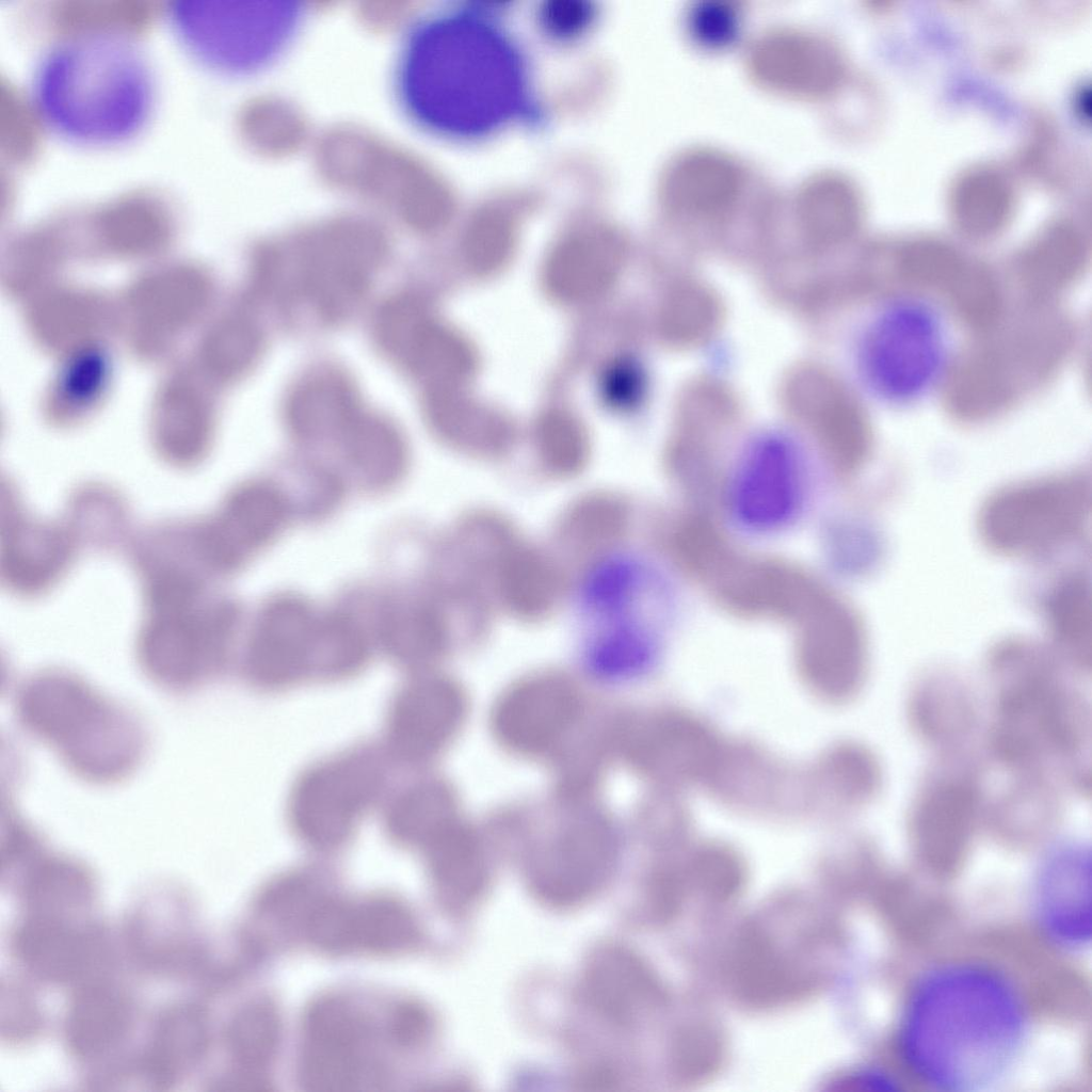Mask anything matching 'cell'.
<instances>
[{
    "label": "cell",
    "mask_w": 1092,
    "mask_h": 1092,
    "mask_svg": "<svg viewBox=\"0 0 1092 1092\" xmlns=\"http://www.w3.org/2000/svg\"><path fill=\"white\" fill-rule=\"evenodd\" d=\"M398 109L443 136L498 127L523 97V74L505 42L455 13H429L403 32L391 67Z\"/></svg>",
    "instance_id": "6da1fadb"
},
{
    "label": "cell",
    "mask_w": 1092,
    "mask_h": 1092,
    "mask_svg": "<svg viewBox=\"0 0 1092 1092\" xmlns=\"http://www.w3.org/2000/svg\"><path fill=\"white\" fill-rule=\"evenodd\" d=\"M1026 1013L1013 985L977 964L937 968L914 989L902 1016V1057L938 1089H981L1007 1072L1026 1033Z\"/></svg>",
    "instance_id": "7a4b0ae2"
},
{
    "label": "cell",
    "mask_w": 1092,
    "mask_h": 1092,
    "mask_svg": "<svg viewBox=\"0 0 1092 1092\" xmlns=\"http://www.w3.org/2000/svg\"><path fill=\"white\" fill-rule=\"evenodd\" d=\"M1057 655L1008 639L990 652L991 716L985 744L1007 773L1044 772L1067 790L1091 792V706Z\"/></svg>",
    "instance_id": "3957f363"
},
{
    "label": "cell",
    "mask_w": 1092,
    "mask_h": 1092,
    "mask_svg": "<svg viewBox=\"0 0 1092 1092\" xmlns=\"http://www.w3.org/2000/svg\"><path fill=\"white\" fill-rule=\"evenodd\" d=\"M35 110L57 134L85 146L136 136L148 122L156 85L148 59L128 34L91 29L54 43L32 78Z\"/></svg>",
    "instance_id": "277c9868"
},
{
    "label": "cell",
    "mask_w": 1092,
    "mask_h": 1092,
    "mask_svg": "<svg viewBox=\"0 0 1092 1092\" xmlns=\"http://www.w3.org/2000/svg\"><path fill=\"white\" fill-rule=\"evenodd\" d=\"M14 711L28 735L91 785L128 780L147 754L148 734L135 711L65 669L28 676L15 692Z\"/></svg>",
    "instance_id": "5b68a950"
},
{
    "label": "cell",
    "mask_w": 1092,
    "mask_h": 1092,
    "mask_svg": "<svg viewBox=\"0 0 1092 1092\" xmlns=\"http://www.w3.org/2000/svg\"><path fill=\"white\" fill-rule=\"evenodd\" d=\"M791 897L742 922L726 943L720 975L729 996L752 1010L790 1007L828 987V912Z\"/></svg>",
    "instance_id": "8992f818"
},
{
    "label": "cell",
    "mask_w": 1092,
    "mask_h": 1092,
    "mask_svg": "<svg viewBox=\"0 0 1092 1092\" xmlns=\"http://www.w3.org/2000/svg\"><path fill=\"white\" fill-rule=\"evenodd\" d=\"M953 325L936 303L912 292L881 299L854 340L858 379L881 405L903 410L931 397L956 355Z\"/></svg>",
    "instance_id": "52a82bcc"
},
{
    "label": "cell",
    "mask_w": 1092,
    "mask_h": 1092,
    "mask_svg": "<svg viewBox=\"0 0 1092 1092\" xmlns=\"http://www.w3.org/2000/svg\"><path fill=\"white\" fill-rule=\"evenodd\" d=\"M183 572L163 567L151 575L136 641L144 675L174 693L198 690L218 675L236 623L231 605L204 599L199 580Z\"/></svg>",
    "instance_id": "ba28073f"
},
{
    "label": "cell",
    "mask_w": 1092,
    "mask_h": 1092,
    "mask_svg": "<svg viewBox=\"0 0 1092 1092\" xmlns=\"http://www.w3.org/2000/svg\"><path fill=\"white\" fill-rule=\"evenodd\" d=\"M304 16L295 1L174 0L167 7L171 28L189 54L228 75L270 66L292 44Z\"/></svg>",
    "instance_id": "9c48e42d"
},
{
    "label": "cell",
    "mask_w": 1092,
    "mask_h": 1092,
    "mask_svg": "<svg viewBox=\"0 0 1092 1092\" xmlns=\"http://www.w3.org/2000/svg\"><path fill=\"white\" fill-rule=\"evenodd\" d=\"M1091 508L1090 482L1063 473L1015 483L983 504L979 530L985 544L1012 557H1033L1071 541Z\"/></svg>",
    "instance_id": "30bf717a"
},
{
    "label": "cell",
    "mask_w": 1092,
    "mask_h": 1092,
    "mask_svg": "<svg viewBox=\"0 0 1092 1092\" xmlns=\"http://www.w3.org/2000/svg\"><path fill=\"white\" fill-rule=\"evenodd\" d=\"M984 769L968 750L936 755L912 798L906 829L915 848L935 863H951L982 828Z\"/></svg>",
    "instance_id": "8fae6325"
},
{
    "label": "cell",
    "mask_w": 1092,
    "mask_h": 1092,
    "mask_svg": "<svg viewBox=\"0 0 1092 1092\" xmlns=\"http://www.w3.org/2000/svg\"><path fill=\"white\" fill-rule=\"evenodd\" d=\"M614 742L624 760L662 789L706 784L725 741L703 719L679 709H655L619 721Z\"/></svg>",
    "instance_id": "7c38bea8"
},
{
    "label": "cell",
    "mask_w": 1092,
    "mask_h": 1092,
    "mask_svg": "<svg viewBox=\"0 0 1092 1092\" xmlns=\"http://www.w3.org/2000/svg\"><path fill=\"white\" fill-rule=\"evenodd\" d=\"M617 839L604 814L578 806L529 862V885L546 905L568 909L595 897L610 880Z\"/></svg>",
    "instance_id": "4fadbf2b"
},
{
    "label": "cell",
    "mask_w": 1092,
    "mask_h": 1092,
    "mask_svg": "<svg viewBox=\"0 0 1092 1092\" xmlns=\"http://www.w3.org/2000/svg\"><path fill=\"white\" fill-rule=\"evenodd\" d=\"M801 447L784 432L753 437L737 463L729 502L736 519L755 531L780 529L800 511L805 494Z\"/></svg>",
    "instance_id": "5bb4252c"
},
{
    "label": "cell",
    "mask_w": 1092,
    "mask_h": 1092,
    "mask_svg": "<svg viewBox=\"0 0 1092 1092\" xmlns=\"http://www.w3.org/2000/svg\"><path fill=\"white\" fill-rule=\"evenodd\" d=\"M380 781L373 760L357 755L312 768L291 797L290 816L296 833L316 848L340 846L353 832Z\"/></svg>",
    "instance_id": "9a60e30c"
},
{
    "label": "cell",
    "mask_w": 1092,
    "mask_h": 1092,
    "mask_svg": "<svg viewBox=\"0 0 1092 1092\" xmlns=\"http://www.w3.org/2000/svg\"><path fill=\"white\" fill-rule=\"evenodd\" d=\"M583 713V702L569 677L539 673L511 687L494 712L496 736L523 755L548 756L563 751L565 739Z\"/></svg>",
    "instance_id": "2e32d148"
},
{
    "label": "cell",
    "mask_w": 1092,
    "mask_h": 1092,
    "mask_svg": "<svg viewBox=\"0 0 1092 1092\" xmlns=\"http://www.w3.org/2000/svg\"><path fill=\"white\" fill-rule=\"evenodd\" d=\"M746 67L760 85L782 94L820 98L841 83L845 61L828 35L802 27H775L758 34L746 51Z\"/></svg>",
    "instance_id": "e0dca14e"
},
{
    "label": "cell",
    "mask_w": 1092,
    "mask_h": 1092,
    "mask_svg": "<svg viewBox=\"0 0 1092 1092\" xmlns=\"http://www.w3.org/2000/svg\"><path fill=\"white\" fill-rule=\"evenodd\" d=\"M305 931L312 945L332 953H400L420 938L413 914L387 896L321 902L308 913Z\"/></svg>",
    "instance_id": "ac0fdd59"
},
{
    "label": "cell",
    "mask_w": 1092,
    "mask_h": 1092,
    "mask_svg": "<svg viewBox=\"0 0 1092 1092\" xmlns=\"http://www.w3.org/2000/svg\"><path fill=\"white\" fill-rule=\"evenodd\" d=\"M322 619L303 599L282 596L261 611L246 652L250 676L262 686L320 675Z\"/></svg>",
    "instance_id": "d6986e66"
},
{
    "label": "cell",
    "mask_w": 1092,
    "mask_h": 1092,
    "mask_svg": "<svg viewBox=\"0 0 1092 1092\" xmlns=\"http://www.w3.org/2000/svg\"><path fill=\"white\" fill-rule=\"evenodd\" d=\"M288 514L279 488L264 481L246 482L195 530V549L209 566L234 571L277 536Z\"/></svg>",
    "instance_id": "ffe728a7"
},
{
    "label": "cell",
    "mask_w": 1092,
    "mask_h": 1092,
    "mask_svg": "<svg viewBox=\"0 0 1092 1092\" xmlns=\"http://www.w3.org/2000/svg\"><path fill=\"white\" fill-rule=\"evenodd\" d=\"M706 786L725 804L748 813L805 810L803 769L750 743L725 742Z\"/></svg>",
    "instance_id": "44dd1931"
},
{
    "label": "cell",
    "mask_w": 1092,
    "mask_h": 1092,
    "mask_svg": "<svg viewBox=\"0 0 1092 1092\" xmlns=\"http://www.w3.org/2000/svg\"><path fill=\"white\" fill-rule=\"evenodd\" d=\"M466 713V697L453 680L425 676L407 685L390 709L387 739L401 760L420 762L440 752Z\"/></svg>",
    "instance_id": "7402d4cb"
},
{
    "label": "cell",
    "mask_w": 1092,
    "mask_h": 1092,
    "mask_svg": "<svg viewBox=\"0 0 1092 1092\" xmlns=\"http://www.w3.org/2000/svg\"><path fill=\"white\" fill-rule=\"evenodd\" d=\"M743 164L720 148L693 146L676 155L660 184L665 207L684 218L716 220L730 213L746 184Z\"/></svg>",
    "instance_id": "603a6c76"
},
{
    "label": "cell",
    "mask_w": 1092,
    "mask_h": 1092,
    "mask_svg": "<svg viewBox=\"0 0 1092 1092\" xmlns=\"http://www.w3.org/2000/svg\"><path fill=\"white\" fill-rule=\"evenodd\" d=\"M587 1002L619 1024H633L660 1011L667 990L654 969L632 950L614 943L595 948L581 978Z\"/></svg>",
    "instance_id": "cb8c5ba5"
},
{
    "label": "cell",
    "mask_w": 1092,
    "mask_h": 1092,
    "mask_svg": "<svg viewBox=\"0 0 1092 1092\" xmlns=\"http://www.w3.org/2000/svg\"><path fill=\"white\" fill-rule=\"evenodd\" d=\"M905 710L914 736L935 755L967 751L980 724L970 682L947 670L921 674L910 687Z\"/></svg>",
    "instance_id": "d4e9b609"
},
{
    "label": "cell",
    "mask_w": 1092,
    "mask_h": 1092,
    "mask_svg": "<svg viewBox=\"0 0 1092 1092\" xmlns=\"http://www.w3.org/2000/svg\"><path fill=\"white\" fill-rule=\"evenodd\" d=\"M1090 850L1069 842L1053 848L1037 883V911L1047 935L1064 947H1081L1090 938Z\"/></svg>",
    "instance_id": "484cf974"
},
{
    "label": "cell",
    "mask_w": 1092,
    "mask_h": 1092,
    "mask_svg": "<svg viewBox=\"0 0 1092 1092\" xmlns=\"http://www.w3.org/2000/svg\"><path fill=\"white\" fill-rule=\"evenodd\" d=\"M341 999L315 1005L305 1022L302 1077L317 1090H344L358 1083L364 1067L365 1026Z\"/></svg>",
    "instance_id": "4316f807"
},
{
    "label": "cell",
    "mask_w": 1092,
    "mask_h": 1092,
    "mask_svg": "<svg viewBox=\"0 0 1092 1092\" xmlns=\"http://www.w3.org/2000/svg\"><path fill=\"white\" fill-rule=\"evenodd\" d=\"M992 798L986 797L982 828L1010 844H1033L1060 828L1064 809L1063 783L1043 772H1012Z\"/></svg>",
    "instance_id": "83f0119b"
},
{
    "label": "cell",
    "mask_w": 1092,
    "mask_h": 1092,
    "mask_svg": "<svg viewBox=\"0 0 1092 1092\" xmlns=\"http://www.w3.org/2000/svg\"><path fill=\"white\" fill-rule=\"evenodd\" d=\"M808 812L846 815L870 805L882 791L878 755L857 741H840L805 767Z\"/></svg>",
    "instance_id": "f1b7e54d"
},
{
    "label": "cell",
    "mask_w": 1092,
    "mask_h": 1092,
    "mask_svg": "<svg viewBox=\"0 0 1092 1092\" xmlns=\"http://www.w3.org/2000/svg\"><path fill=\"white\" fill-rule=\"evenodd\" d=\"M565 587L560 561L519 535L498 561L492 596L495 607L516 620L534 623L552 614Z\"/></svg>",
    "instance_id": "f546056e"
},
{
    "label": "cell",
    "mask_w": 1092,
    "mask_h": 1092,
    "mask_svg": "<svg viewBox=\"0 0 1092 1092\" xmlns=\"http://www.w3.org/2000/svg\"><path fill=\"white\" fill-rule=\"evenodd\" d=\"M381 252L360 241H337L310 252L302 264V287L322 317L348 315L366 292Z\"/></svg>",
    "instance_id": "4dcf8cb0"
},
{
    "label": "cell",
    "mask_w": 1092,
    "mask_h": 1092,
    "mask_svg": "<svg viewBox=\"0 0 1092 1092\" xmlns=\"http://www.w3.org/2000/svg\"><path fill=\"white\" fill-rule=\"evenodd\" d=\"M628 521V507L619 494L589 492L563 510L555 525L553 543L566 561L592 564L619 547Z\"/></svg>",
    "instance_id": "1f68e13d"
},
{
    "label": "cell",
    "mask_w": 1092,
    "mask_h": 1092,
    "mask_svg": "<svg viewBox=\"0 0 1092 1092\" xmlns=\"http://www.w3.org/2000/svg\"><path fill=\"white\" fill-rule=\"evenodd\" d=\"M2 574L23 593L45 590L61 578L73 557L70 539L60 527L28 518L9 508Z\"/></svg>",
    "instance_id": "d6a6232c"
},
{
    "label": "cell",
    "mask_w": 1092,
    "mask_h": 1092,
    "mask_svg": "<svg viewBox=\"0 0 1092 1092\" xmlns=\"http://www.w3.org/2000/svg\"><path fill=\"white\" fill-rule=\"evenodd\" d=\"M422 848L441 905L452 913L475 905L486 888L488 868L473 830L457 819Z\"/></svg>",
    "instance_id": "836d02e7"
},
{
    "label": "cell",
    "mask_w": 1092,
    "mask_h": 1092,
    "mask_svg": "<svg viewBox=\"0 0 1092 1092\" xmlns=\"http://www.w3.org/2000/svg\"><path fill=\"white\" fill-rule=\"evenodd\" d=\"M378 630L386 652L411 669H424L436 662L450 641L446 613L425 599L389 604L380 616Z\"/></svg>",
    "instance_id": "e575fe53"
},
{
    "label": "cell",
    "mask_w": 1092,
    "mask_h": 1092,
    "mask_svg": "<svg viewBox=\"0 0 1092 1092\" xmlns=\"http://www.w3.org/2000/svg\"><path fill=\"white\" fill-rule=\"evenodd\" d=\"M360 410L351 386L334 374H317L301 382L286 404V419L294 435L311 441L340 435Z\"/></svg>",
    "instance_id": "d590c367"
},
{
    "label": "cell",
    "mask_w": 1092,
    "mask_h": 1092,
    "mask_svg": "<svg viewBox=\"0 0 1092 1092\" xmlns=\"http://www.w3.org/2000/svg\"><path fill=\"white\" fill-rule=\"evenodd\" d=\"M347 461L373 486H387L406 466L407 451L398 429L387 419L358 412L339 437Z\"/></svg>",
    "instance_id": "8d00e7d4"
},
{
    "label": "cell",
    "mask_w": 1092,
    "mask_h": 1092,
    "mask_svg": "<svg viewBox=\"0 0 1092 1092\" xmlns=\"http://www.w3.org/2000/svg\"><path fill=\"white\" fill-rule=\"evenodd\" d=\"M1046 614L1057 656L1071 670L1090 673L1092 614L1089 580L1080 575L1062 579L1050 592Z\"/></svg>",
    "instance_id": "74e56055"
},
{
    "label": "cell",
    "mask_w": 1092,
    "mask_h": 1092,
    "mask_svg": "<svg viewBox=\"0 0 1092 1092\" xmlns=\"http://www.w3.org/2000/svg\"><path fill=\"white\" fill-rule=\"evenodd\" d=\"M457 820L456 799L445 783L423 782L403 791L387 813L390 836L406 846H425Z\"/></svg>",
    "instance_id": "f35d334b"
},
{
    "label": "cell",
    "mask_w": 1092,
    "mask_h": 1092,
    "mask_svg": "<svg viewBox=\"0 0 1092 1092\" xmlns=\"http://www.w3.org/2000/svg\"><path fill=\"white\" fill-rule=\"evenodd\" d=\"M690 896L712 906H726L743 892L746 865L740 853L720 841L687 844L681 851Z\"/></svg>",
    "instance_id": "ab89813d"
},
{
    "label": "cell",
    "mask_w": 1092,
    "mask_h": 1092,
    "mask_svg": "<svg viewBox=\"0 0 1092 1092\" xmlns=\"http://www.w3.org/2000/svg\"><path fill=\"white\" fill-rule=\"evenodd\" d=\"M858 200L853 184L833 171L812 174L793 196L794 211L803 227L823 239L841 234L851 225L858 212Z\"/></svg>",
    "instance_id": "60d3db41"
},
{
    "label": "cell",
    "mask_w": 1092,
    "mask_h": 1092,
    "mask_svg": "<svg viewBox=\"0 0 1092 1092\" xmlns=\"http://www.w3.org/2000/svg\"><path fill=\"white\" fill-rule=\"evenodd\" d=\"M727 1053V1037L721 1025L706 1014H695L675 1028L669 1046V1067L678 1083H702L720 1072Z\"/></svg>",
    "instance_id": "b9f144b4"
},
{
    "label": "cell",
    "mask_w": 1092,
    "mask_h": 1092,
    "mask_svg": "<svg viewBox=\"0 0 1092 1092\" xmlns=\"http://www.w3.org/2000/svg\"><path fill=\"white\" fill-rule=\"evenodd\" d=\"M401 360L433 389L444 388L461 368L460 349L454 339L428 319L414 334Z\"/></svg>",
    "instance_id": "7bdbcfd3"
},
{
    "label": "cell",
    "mask_w": 1092,
    "mask_h": 1092,
    "mask_svg": "<svg viewBox=\"0 0 1092 1092\" xmlns=\"http://www.w3.org/2000/svg\"><path fill=\"white\" fill-rule=\"evenodd\" d=\"M539 460L545 475L572 479L581 473L589 460L585 437L578 428L564 422L545 424L537 436Z\"/></svg>",
    "instance_id": "ee69618b"
},
{
    "label": "cell",
    "mask_w": 1092,
    "mask_h": 1092,
    "mask_svg": "<svg viewBox=\"0 0 1092 1092\" xmlns=\"http://www.w3.org/2000/svg\"><path fill=\"white\" fill-rule=\"evenodd\" d=\"M381 346L401 359L419 326L427 320L421 302L410 293L399 294L380 308L375 319Z\"/></svg>",
    "instance_id": "f6af8a7d"
},
{
    "label": "cell",
    "mask_w": 1092,
    "mask_h": 1092,
    "mask_svg": "<svg viewBox=\"0 0 1092 1092\" xmlns=\"http://www.w3.org/2000/svg\"><path fill=\"white\" fill-rule=\"evenodd\" d=\"M260 340L259 332L253 324L236 322L226 326L216 343L219 366L227 372L245 369L257 357Z\"/></svg>",
    "instance_id": "bcb514c9"
},
{
    "label": "cell",
    "mask_w": 1092,
    "mask_h": 1092,
    "mask_svg": "<svg viewBox=\"0 0 1092 1092\" xmlns=\"http://www.w3.org/2000/svg\"><path fill=\"white\" fill-rule=\"evenodd\" d=\"M693 34L709 45H722L730 41L739 25L737 9L724 1H703L694 6L690 15Z\"/></svg>",
    "instance_id": "7dc6e473"
},
{
    "label": "cell",
    "mask_w": 1092,
    "mask_h": 1092,
    "mask_svg": "<svg viewBox=\"0 0 1092 1092\" xmlns=\"http://www.w3.org/2000/svg\"><path fill=\"white\" fill-rule=\"evenodd\" d=\"M593 16L588 2L557 1L543 10L545 26L557 35H571L581 31Z\"/></svg>",
    "instance_id": "c3c4849f"
}]
</instances>
